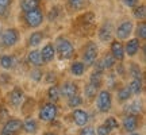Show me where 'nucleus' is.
Wrapping results in <instances>:
<instances>
[{"label": "nucleus", "mask_w": 146, "mask_h": 135, "mask_svg": "<svg viewBox=\"0 0 146 135\" xmlns=\"http://www.w3.org/2000/svg\"><path fill=\"white\" fill-rule=\"evenodd\" d=\"M85 69H87V66H85L81 61H74V62H72L69 70H70V74H72V76H74V77H81L84 73H85Z\"/></svg>", "instance_id": "obj_21"}, {"label": "nucleus", "mask_w": 146, "mask_h": 135, "mask_svg": "<svg viewBox=\"0 0 146 135\" xmlns=\"http://www.w3.org/2000/svg\"><path fill=\"white\" fill-rule=\"evenodd\" d=\"M138 124H139V119L137 115H126L122 120V127L129 134L135 132V130L138 128Z\"/></svg>", "instance_id": "obj_13"}, {"label": "nucleus", "mask_w": 146, "mask_h": 135, "mask_svg": "<svg viewBox=\"0 0 146 135\" xmlns=\"http://www.w3.org/2000/svg\"><path fill=\"white\" fill-rule=\"evenodd\" d=\"M30 77H31V80H34L35 83H39L42 80V77H43V72H42L41 68H34V69H31V72H30Z\"/></svg>", "instance_id": "obj_36"}, {"label": "nucleus", "mask_w": 146, "mask_h": 135, "mask_svg": "<svg viewBox=\"0 0 146 135\" xmlns=\"http://www.w3.org/2000/svg\"><path fill=\"white\" fill-rule=\"evenodd\" d=\"M125 49V56H129V57H134L138 54L139 49H141V42L137 38H131V39H127L126 45L123 46Z\"/></svg>", "instance_id": "obj_16"}, {"label": "nucleus", "mask_w": 146, "mask_h": 135, "mask_svg": "<svg viewBox=\"0 0 146 135\" xmlns=\"http://www.w3.org/2000/svg\"><path fill=\"white\" fill-rule=\"evenodd\" d=\"M103 124H104L110 131H112V130H116V128L119 127V122L115 119L114 116H108V118H106V120H104V123H103Z\"/></svg>", "instance_id": "obj_35"}, {"label": "nucleus", "mask_w": 146, "mask_h": 135, "mask_svg": "<svg viewBox=\"0 0 146 135\" xmlns=\"http://www.w3.org/2000/svg\"><path fill=\"white\" fill-rule=\"evenodd\" d=\"M134 32H135L137 39H139V41H145V38H146V23H145V21L139 22V23L137 24Z\"/></svg>", "instance_id": "obj_29"}, {"label": "nucleus", "mask_w": 146, "mask_h": 135, "mask_svg": "<svg viewBox=\"0 0 146 135\" xmlns=\"http://www.w3.org/2000/svg\"><path fill=\"white\" fill-rule=\"evenodd\" d=\"M110 54L115 58V61H119L122 62L125 60V49H123V45L122 42H119L118 39H114L111 41V45H110Z\"/></svg>", "instance_id": "obj_10"}, {"label": "nucleus", "mask_w": 146, "mask_h": 135, "mask_svg": "<svg viewBox=\"0 0 146 135\" xmlns=\"http://www.w3.org/2000/svg\"><path fill=\"white\" fill-rule=\"evenodd\" d=\"M41 58L43 64H49L52 62L54 57H56V49H54V45L53 43H46L45 46L42 47L41 52Z\"/></svg>", "instance_id": "obj_17"}, {"label": "nucleus", "mask_w": 146, "mask_h": 135, "mask_svg": "<svg viewBox=\"0 0 146 135\" xmlns=\"http://www.w3.org/2000/svg\"><path fill=\"white\" fill-rule=\"evenodd\" d=\"M96 108L102 114H107L112 108V95L108 89H102L96 95Z\"/></svg>", "instance_id": "obj_3"}, {"label": "nucleus", "mask_w": 146, "mask_h": 135, "mask_svg": "<svg viewBox=\"0 0 146 135\" xmlns=\"http://www.w3.org/2000/svg\"><path fill=\"white\" fill-rule=\"evenodd\" d=\"M39 7H41V1L39 0H21V10L23 12L36 10Z\"/></svg>", "instance_id": "obj_22"}, {"label": "nucleus", "mask_w": 146, "mask_h": 135, "mask_svg": "<svg viewBox=\"0 0 146 135\" xmlns=\"http://www.w3.org/2000/svg\"><path fill=\"white\" fill-rule=\"evenodd\" d=\"M89 84L94 85L95 88L99 89L102 85H103V72H98L95 70L91 76H89Z\"/></svg>", "instance_id": "obj_25"}, {"label": "nucleus", "mask_w": 146, "mask_h": 135, "mask_svg": "<svg viewBox=\"0 0 146 135\" xmlns=\"http://www.w3.org/2000/svg\"><path fill=\"white\" fill-rule=\"evenodd\" d=\"M38 122H36L34 118H27L25 122H23V126H22V130L25 131L26 134H36V131H38Z\"/></svg>", "instance_id": "obj_19"}, {"label": "nucleus", "mask_w": 146, "mask_h": 135, "mask_svg": "<svg viewBox=\"0 0 146 135\" xmlns=\"http://www.w3.org/2000/svg\"><path fill=\"white\" fill-rule=\"evenodd\" d=\"M46 83L47 84H52L53 83V85H54V83H56V80H57V76H56V73L54 72H49L46 74Z\"/></svg>", "instance_id": "obj_41"}, {"label": "nucleus", "mask_w": 146, "mask_h": 135, "mask_svg": "<svg viewBox=\"0 0 146 135\" xmlns=\"http://www.w3.org/2000/svg\"><path fill=\"white\" fill-rule=\"evenodd\" d=\"M114 31L118 41H126V39L130 38V35L134 31V24L131 21H123Z\"/></svg>", "instance_id": "obj_7"}, {"label": "nucleus", "mask_w": 146, "mask_h": 135, "mask_svg": "<svg viewBox=\"0 0 146 135\" xmlns=\"http://www.w3.org/2000/svg\"><path fill=\"white\" fill-rule=\"evenodd\" d=\"M83 97L81 96H78V95H74L72 97H69L68 99V107L72 109H76L77 107H80L81 104H83Z\"/></svg>", "instance_id": "obj_34"}, {"label": "nucleus", "mask_w": 146, "mask_h": 135, "mask_svg": "<svg viewBox=\"0 0 146 135\" xmlns=\"http://www.w3.org/2000/svg\"><path fill=\"white\" fill-rule=\"evenodd\" d=\"M68 4L72 10H83L85 5V0H68Z\"/></svg>", "instance_id": "obj_37"}, {"label": "nucleus", "mask_w": 146, "mask_h": 135, "mask_svg": "<svg viewBox=\"0 0 146 135\" xmlns=\"http://www.w3.org/2000/svg\"><path fill=\"white\" fill-rule=\"evenodd\" d=\"M23 122L21 119H8L4 123L0 135H18L22 131Z\"/></svg>", "instance_id": "obj_8"}, {"label": "nucleus", "mask_w": 146, "mask_h": 135, "mask_svg": "<svg viewBox=\"0 0 146 135\" xmlns=\"http://www.w3.org/2000/svg\"><path fill=\"white\" fill-rule=\"evenodd\" d=\"M126 111L129 112L127 115H138L141 114L142 111V107H141V103L137 100V101H133L131 104H129V105H126Z\"/></svg>", "instance_id": "obj_31"}, {"label": "nucleus", "mask_w": 146, "mask_h": 135, "mask_svg": "<svg viewBox=\"0 0 146 135\" xmlns=\"http://www.w3.org/2000/svg\"><path fill=\"white\" fill-rule=\"evenodd\" d=\"M57 16H58V8L57 7H54V8H52V11L49 12L47 19H49L50 22H53V21H56V19H57Z\"/></svg>", "instance_id": "obj_42"}, {"label": "nucleus", "mask_w": 146, "mask_h": 135, "mask_svg": "<svg viewBox=\"0 0 146 135\" xmlns=\"http://www.w3.org/2000/svg\"><path fill=\"white\" fill-rule=\"evenodd\" d=\"M123 3H125L126 7H130V8H134L138 5L139 3V0H123Z\"/></svg>", "instance_id": "obj_43"}, {"label": "nucleus", "mask_w": 146, "mask_h": 135, "mask_svg": "<svg viewBox=\"0 0 146 135\" xmlns=\"http://www.w3.org/2000/svg\"><path fill=\"white\" fill-rule=\"evenodd\" d=\"M112 34H114V26H112V23L111 22H104L102 27L99 28V32H98V35H99V39L103 43H107V42H111L112 39Z\"/></svg>", "instance_id": "obj_12"}, {"label": "nucleus", "mask_w": 146, "mask_h": 135, "mask_svg": "<svg viewBox=\"0 0 146 135\" xmlns=\"http://www.w3.org/2000/svg\"><path fill=\"white\" fill-rule=\"evenodd\" d=\"M43 135H57L56 132H52V131H47V132H45Z\"/></svg>", "instance_id": "obj_45"}, {"label": "nucleus", "mask_w": 146, "mask_h": 135, "mask_svg": "<svg viewBox=\"0 0 146 135\" xmlns=\"http://www.w3.org/2000/svg\"><path fill=\"white\" fill-rule=\"evenodd\" d=\"M98 54H99V47L96 45V42H94V41L87 42V45H85L83 49V54H81L83 61H81V62L87 68L94 66V64L96 62V60H98Z\"/></svg>", "instance_id": "obj_2"}, {"label": "nucleus", "mask_w": 146, "mask_h": 135, "mask_svg": "<svg viewBox=\"0 0 146 135\" xmlns=\"http://www.w3.org/2000/svg\"><path fill=\"white\" fill-rule=\"evenodd\" d=\"M45 21V14L41 8H36L33 11H27L23 12V22L26 23L27 27L30 28H36L39 27Z\"/></svg>", "instance_id": "obj_4"}, {"label": "nucleus", "mask_w": 146, "mask_h": 135, "mask_svg": "<svg viewBox=\"0 0 146 135\" xmlns=\"http://www.w3.org/2000/svg\"><path fill=\"white\" fill-rule=\"evenodd\" d=\"M129 135H141V134H138V132H131V134H129Z\"/></svg>", "instance_id": "obj_46"}, {"label": "nucleus", "mask_w": 146, "mask_h": 135, "mask_svg": "<svg viewBox=\"0 0 146 135\" xmlns=\"http://www.w3.org/2000/svg\"><path fill=\"white\" fill-rule=\"evenodd\" d=\"M116 66V73L119 74V76H125V66H123V64H118V65H115Z\"/></svg>", "instance_id": "obj_44"}, {"label": "nucleus", "mask_w": 146, "mask_h": 135, "mask_svg": "<svg viewBox=\"0 0 146 135\" xmlns=\"http://www.w3.org/2000/svg\"><path fill=\"white\" fill-rule=\"evenodd\" d=\"M14 0H0V18H7L11 12V5Z\"/></svg>", "instance_id": "obj_28"}, {"label": "nucleus", "mask_w": 146, "mask_h": 135, "mask_svg": "<svg viewBox=\"0 0 146 135\" xmlns=\"http://www.w3.org/2000/svg\"><path fill=\"white\" fill-rule=\"evenodd\" d=\"M129 73H130V76L133 78H139V80H142V77H143L141 66H139L137 62L130 64V66H129Z\"/></svg>", "instance_id": "obj_30"}, {"label": "nucleus", "mask_w": 146, "mask_h": 135, "mask_svg": "<svg viewBox=\"0 0 146 135\" xmlns=\"http://www.w3.org/2000/svg\"><path fill=\"white\" fill-rule=\"evenodd\" d=\"M60 89V96H62V97H72L74 95H77L78 92V87L76 83H72V81H64L61 84V87H58Z\"/></svg>", "instance_id": "obj_11"}, {"label": "nucleus", "mask_w": 146, "mask_h": 135, "mask_svg": "<svg viewBox=\"0 0 146 135\" xmlns=\"http://www.w3.org/2000/svg\"><path fill=\"white\" fill-rule=\"evenodd\" d=\"M54 49H56V53L60 56L61 60H70L74 56V46L68 38H64V36L57 38Z\"/></svg>", "instance_id": "obj_1"}, {"label": "nucleus", "mask_w": 146, "mask_h": 135, "mask_svg": "<svg viewBox=\"0 0 146 135\" xmlns=\"http://www.w3.org/2000/svg\"><path fill=\"white\" fill-rule=\"evenodd\" d=\"M84 95H85V97L88 100H92L96 97V95H98V88H95L94 85H91V84H87L85 87H84Z\"/></svg>", "instance_id": "obj_33"}, {"label": "nucleus", "mask_w": 146, "mask_h": 135, "mask_svg": "<svg viewBox=\"0 0 146 135\" xmlns=\"http://www.w3.org/2000/svg\"><path fill=\"white\" fill-rule=\"evenodd\" d=\"M27 62L34 68H41L42 65H45L41 58L39 50H35V49H34V50H30V52L27 53Z\"/></svg>", "instance_id": "obj_18"}, {"label": "nucleus", "mask_w": 146, "mask_h": 135, "mask_svg": "<svg viewBox=\"0 0 146 135\" xmlns=\"http://www.w3.org/2000/svg\"><path fill=\"white\" fill-rule=\"evenodd\" d=\"M72 118H73V122H74V124H77L78 127H84V126H88L89 115H88V112H87V111H84V109H80V108L73 109Z\"/></svg>", "instance_id": "obj_15"}, {"label": "nucleus", "mask_w": 146, "mask_h": 135, "mask_svg": "<svg viewBox=\"0 0 146 135\" xmlns=\"http://www.w3.org/2000/svg\"><path fill=\"white\" fill-rule=\"evenodd\" d=\"M60 89H58L57 85H52L50 88L47 89V99H49V103H57L60 100Z\"/></svg>", "instance_id": "obj_26"}, {"label": "nucleus", "mask_w": 146, "mask_h": 135, "mask_svg": "<svg viewBox=\"0 0 146 135\" xmlns=\"http://www.w3.org/2000/svg\"><path fill=\"white\" fill-rule=\"evenodd\" d=\"M19 39H21L19 31L16 28H14V27H10V28H5L4 31L1 32V35H0V45L3 47H12L19 42Z\"/></svg>", "instance_id": "obj_5"}, {"label": "nucleus", "mask_w": 146, "mask_h": 135, "mask_svg": "<svg viewBox=\"0 0 146 135\" xmlns=\"http://www.w3.org/2000/svg\"><path fill=\"white\" fill-rule=\"evenodd\" d=\"M23 100H25V92H23V89L21 88H14L11 91L10 93H8V101L12 107H21L22 104H23Z\"/></svg>", "instance_id": "obj_14"}, {"label": "nucleus", "mask_w": 146, "mask_h": 135, "mask_svg": "<svg viewBox=\"0 0 146 135\" xmlns=\"http://www.w3.org/2000/svg\"><path fill=\"white\" fill-rule=\"evenodd\" d=\"M8 119H10V112L7 111L5 107L0 105V123H5Z\"/></svg>", "instance_id": "obj_38"}, {"label": "nucleus", "mask_w": 146, "mask_h": 135, "mask_svg": "<svg viewBox=\"0 0 146 135\" xmlns=\"http://www.w3.org/2000/svg\"><path fill=\"white\" fill-rule=\"evenodd\" d=\"M58 115V107L54 103H46L43 104L39 109V114H38V118L41 122H45V123H49V122H53L56 120Z\"/></svg>", "instance_id": "obj_6"}, {"label": "nucleus", "mask_w": 146, "mask_h": 135, "mask_svg": "<svg viewBox=\"0 0 146 135\" xmlns=\"http://www.w3.org/2000/svg\"><path fill=\"white\" fill-rule=\"evenodd\" d=\"M133 95L130 93V91L127 88V85L126 87H122L120 89H118V92H116V99L119 103H125V101H129L130 97Z\"/></svg>", "instance_id": "obj_27"}, {"label": "nucleus", "mask_w": 146, "mask_h": 135, "mask_svg": "<svg viewBox=\"0 0 146 135\" xmlns=\"http://www.w3.org/2000/svg\"><path fill=\"white\" fill-rule=\"evenodd\" d=\"M115 65H116V61H115V58L112 57L110 53H106L103 57L100 58V60H96V62L94 64L95 69H96L98 72L110 70V69H112Z\"/></svg>", "instance_id": "obj_9"}, {"label": "nucleus", "mask_w": 146, "mask_h": 135, "mask_svg": "<svg viewBox=\"0 0 146 135\" xmlns=\"http://www.w3.org/2000/svg\"><path fill=\"white\" fill-rule=\"evenodd\" d=\"M133 15H134V18L135 19H138V21H143L146 18V7L145 4H139L137 5V7H134V10H133Z\"/></svg>", "instance_id": "obj_32"}, {"label": "nucleus", "mask_w": 146, "mask_h": 135, "mask_svg": "<svg viewBox=\"0 0 146 135\" xmlns=\"http://www.w3.org/2000/svg\"><path fill=\"white\" fill-rule=\"evenodd\" d=\"M45 39V32L43 31H34L29 36V46L30 47H36L42 43V41Z\"/></svg>", "instance_id": "obj_20"}, {"label": "nucleus", "mask_w": 146, "mask_h": 135, "mask_svg": "<svg viewBox=\"0 0 146 135\" xmlns=\"http://www.w3.org/2000/svg\"><path fill=\"white\" fill-rule=\"evenodd\" d=\"M0 66L5 69V70H11L15 68V58L12 56H8V54H3L0 57Z\"/></svg>", "instance_id": "obj_24"}, {"label": "nucleus", "mask_w": 146, "mask_h": 135, "mask_svg": "<svg viewBox=\"0 0 146 135\" xmlns=\"http://www.w3.org/2000/svg\"><path fill=\"white\" fill-rule=\"evenodd\" d=\"M95 132H96V135H110V134H111V131H110L104 124H100L99 127L96 128V131H95Z\"/></svg>", "instance_id": "obj_40"}, {"label": "nucleus", "mask_w": 146, "mask_h": 135, "mask_svg": "<svg viewBox=\"0 0 146 135\" xmlns=\"http://www.w3.org/2000/svg\"><path fill=\"white\" fill-rule=\"evenodd\" d=\"M127 88H129V91H130L131 95H135V96L137 95H141L142 88H143L142 80H139V78H133L130 83H129Z\"/></svg>", "instance_id": "obj_23"}, {"label": "nucleus", "mask_w": 146, "mask_h": 135, "mask_svg": "<svg viewBox=\"0 0 146 135\" xmlns=\"http://www.w3.org/2000/svg\"><path fill=\"white\" fill-rule=\"evenodd\" d=\"M78 135H96V132H95L94 127H91V126H84L83 128L80 130Z\"/></svg>", "instance_id": "obj_39"}]
</instances>
